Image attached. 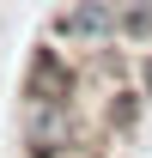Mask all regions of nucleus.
<instances>
[{"instance_id":"nucleus-1","label":"nucleus","mask_w":152,"mask_h":158,"mask_svg":"<svg viewBox=\"0 0 152 158\" xmlns=\"http://www.w3.org/2000/svg\"><path fill=\"white\" fill-rule=\"evenodd\" d=\"M24 140L37 158H55L61 146H73V110L67 98H31L24 103Z\"/></svg>"},{"instance_id":"nucleus-2","label":"nucleus","mask_w":152,"mask_h":158,"mask_svg":"<svg viewBox=\"0 0 152 158\" xmlns=\"http://www.w3.org/2000/svg\"><path fill=\"white\" fill-rule=\"evenodd\" d=\"M122 31V12H116V0H79L55 19V37H79V43H103Z\"/></svg>"},{"instance_id":"nucleus-3","label":"nucleus","mask_w":152,"mask_h":158,"mask_svg":"<svg viewBox=\"0 0 152 158\" xmlns=\"http://www.w3.org/2000/svg\"><path fill=\"white\" fill-rule=\"evenodd\" d=\"M24 98H67V67L55 61V49H37V61H31V85H24Z\"/></svg>"}]
</instances>
